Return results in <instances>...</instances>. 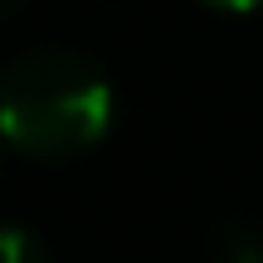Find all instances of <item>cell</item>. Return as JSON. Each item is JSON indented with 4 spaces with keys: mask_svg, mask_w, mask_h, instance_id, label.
<instances>
[{
    "mask_svg": "<svg viewBox=\"0 0 263 263\" xmlns=\"http://www.w3.org/2000/svg\"><path fill=\"white\" fill-rule=\"evenodd\" d=\"M112 93L73 54H29L0 83V137L29 156H73L107 132Z\"/></svg>",
    "mask_w": 263,
    "mask_h": 263,
    "instance_id": "1",
    "label": "cell"
},
{
    "mask_svg": "<svg viewBox=\"0 0 263 263\" xmlns=\"http://www.w3.org/2000/svg\"><path fill=\"white\" fill-rule=\"evenodd\" d=\"M0 263H49V258H44V249H39L25 229L0 224Z\"/></svg>",
    "mask_w": 263,
    "mask_h": 263,
    "instance_id": "2",
    "label": "cell"
},
{
    "mask_svg": "<svg viewBox=\"0 0 263 263\" xmlns=\"http://www.w3.org/2000/svg\"><path fill=\"white\" fill-rule=\"evenodd\" d=\"M219 263H263V244H258V239H234Z\"/></svg>",
    "mask_w": 263,
    "mask_h": 263,
    "instance_id": "3",
    "label": "cell"
},
{
    "mask_svg": "<svg viewBox=\"0 0 263 263\" xmlns=\"http://www.w3.org/2000/svg\"><path fill=\"white\" fill-rule=\"evenodd\" d=\"M210 5H219V10H254V5H263V0H210Z\"/></svg>",
    "mask_w": 263,
    "mask_h": 263,
    "instance_id": "4",
    "label": "cell"
},
{
    "mask_svg": "<svg viewBox=\"0 0 263 263\" xmlns=\"http://www.w3.org/2000/svg\"><path fill=\"white\" fill-rule=\"evenodd\" d=\"M25 0H0V15H10V10H20Z\"/></svg>",
    "mask_w": 263,
    "mask_h": 263,
    "instance_id": "5",
    "label": "cell"
}]
</instances>
